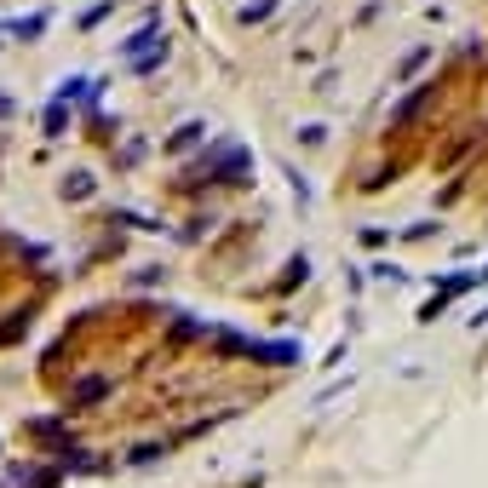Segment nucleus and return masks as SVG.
Here are the masks:
<instances>
[{
  "instance_id": "1",
  "label": "nucleus",
  "mask_w": 488,
  "mask_h": 488,
  "mask_svg": "<svg viewBox=\"0 0 488 488\" xmlns=\"http://www.w3.org/2000/svg\"><path fill=\"white\" fill-rule=\"evenodd\" d=\"M253 356L264 362H276V368H288V362H305V345H293V339H276V345H247Z\"/></svg>"
},
{
  "instance_id": "2",
  "label": "nucleus",
  "mask_w": 488,
  "mask_h": 488,
  "mask_svg": "<svg viewBox=\"0 0 488 488\" xmlns=\"http://www.w3.org/2000/svg\"><path fill=\"white\" fill-rule=\"evenodd\" d=\"M201 138H207V127H201V121H184V127L167 138V150H190V144H201Z\"/></svg>"
},
{
  "instance_id": "3",
  "label": "nucleus",
  "mask_w": 488,
  "mask_h": 488,
  "mask_svg": "<svg viewBox=\"0 0 488 488\" xmlns=\"http://www.w3.org/2000/svg\"><path fill=\"white\" fill-rule=\"evenodd\" d=\"M144 46H155V29H138V35H133L127 46H121V52H127V58H138V52H144Z\"/></svg>"
},
{
  "instance_id": "4",
  "label": "nucleus",
  "mask_w": 488,
  "mask_h": 488,
  "mask_svg": "<svg viewBox=\"0 0 488 488\" xmlns=\"http://www.w3.org/2000/svg\"><path fill=\"white\" fill-rule=\"evenodd\" d=\"M46 138H64V104L46 109Z\"/></svg>"
},
{
  "instance_id": "5",
  "label": "nucleus",
  "mask_w": 488,
  "mask_h": 488,
  "mask_svg": "<svg viewBox=\"0 0 488 488\" xmlns=\"http://www.w3.org/2000/svg\"><path fill=\"white\" fill-rule=\"evenodd\" d=\"M276 12V0H259V6H242V23H259V18H271Z\"/></svg>"
},
{
  "instance_id": "6",
  "label": "nucleus",
  "mask_w": 488,
  "mask_h": 488,
  "mask_svg": "<svg viewBox=\"0 0 488 488\" xmlns=\"http://www.w3.org/2000/svg\"><path fill=\"white\" fill-rule=\"evenodd\" d=\"M41 29H46V18H29V23H12V35H18V41H35Z\"/></svg>"
},
{
  "instance_id": "7",
  "label": "nucleus",
  "mask_w": 488,
  "mask_h": 488,
  "mask_svg": "<svg viewBox=\"0 0 488 488\" xmlns=\"http://www.w3.org/2000/svg\"><path fill=\"white\" fill-rule=\"evenodd\" d=\"M443 310H448V299H425V305H419V322H437Z\"/></svg>"
},
{
  "instance_id": "8",
  "label": "nucleus",
  "mask_w": 488,
  "mask_h": 488,
  "mask_svg": "<svg viewBox=\"0 0 488 488\" xmlns=\"http://www.w3.org/2000/svg\"><path fill=\"white\" fill-rule=\"evenodd\" d=\"M104 397V380H87L81 391H75V402H98Z\"/></svg>"
},
{
  "instance_id": "9",
  "label": "nucleus",
  "mask_w": 488,
  "mask_h": 488,
  "mask_svg": "<svg viewBox=\"0 0 488 488\" xmlns=\"http://www.w3.org/2000/svg\"><path fill=\"white\" fill-rule=\"evenodd\" d=\"M425 58H431V46H419V52H408V58H402V75H414V69L425 64Z\"/></svg>"
},
{
  "instance_id": "10",
  "label": "nucleus",
  "mask_w": 488,
  "mask_h": 488,
  "mask_svg": "<svg viewBox=\"0 0 488 488\" xmlns=\"http://www.w3.org/2000/svg\"><path fill=\"white\" fill-rule=\"evenodd\" d=\"M92 190V179H87V172H75V184H64V196H75V201H81Z\"/></svg>"
}]
</instances>
